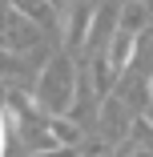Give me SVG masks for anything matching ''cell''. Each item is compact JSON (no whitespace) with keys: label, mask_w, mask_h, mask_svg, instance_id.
I'll list each match as a JSON object with an SVG mask.
<instances>
[{"label":"cell","mask_w":153,"mask_h":157,"mask_svg":"<svg viewBox=\"0 0 153 157\" xmlns=\"http://www.w3.org/2000/svg\"><path fill=\"white\" fill-rule=\"evenodd\" d=\"M40 157H69V153H40Z\"/></svg>","instance_id":"6"},{"label":"cell","mask_w":153,"mask_h":157,"mask_svg":"<svg viewBox=\"0 0 153 157\" xmlns=\"http://www.w3.org/2000/svg\"><path fill=\"white\" fill-rule=\"evenodd\" d=\"M129 33H121L117 40H113V52H109V60H113V69H121V65H125V60H129Z\"/></svg>","instance_id":"3"},{"label":"cell","mask_w":153,"mask_h":157,"mask_svg":"<svg viewBox=\"0 0 153 157\" xmlns=\"http://www.w3.org/2000/svg\"><path fill=\"white\" fill-rule=\"evenodd\" d=\"M85 24H89V12H85V8H77V12H73V40H81Z\"/></svg>","instance_id":"4"},{"label":"cell","mask_w":153,"mask_h":157,"mask_svg":"<svg viewBox=\"0 0 153 157\" xmlns=\"http://www.w3.org/2000/svg\"><path fill=\"white\" fill-rule=\"evenodd\" d=\"M69 97H73V69H69L65 56H52L48 65H44L40 85H36V101L48 113H60V109L69 105Z\"/></svg>","instance_id":"1"},{"label":"cell","mask_w":153,"mask_h":157,"mask_svg":"<svg viewBox=\"0 0 153 157\" xmlns=\"http://www.w3.org/2000/svg\"><path fill=\"white\" fill-rule=\"evenodd\" d=\"M4 8H12V12H16V16H24V20L48 24V20H52V8H56V4H48V0H4Z\"/></svg>","instance_id":"2"},{"label":"cell","mask_w":153,"mask_h":157,"mask_svg":"<svg viewBox=\"0 0 153 157\" xmlns=\"http://www.w3.org/2000/svg\"><path fill=\"white\" fill-rule=\"evenodd\" d=\"M4 149H8V121H4V113H0V157H4Z\"/></svg>","instance_id":"5"}]
</instances>
